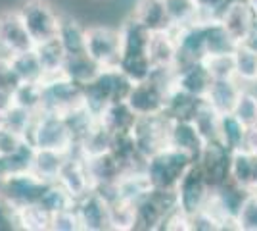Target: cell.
<instances>
[{"label": "cell", "mask_w": 257, "mask_h": 231, "mask_svg": "<svg viewBox=\"0 0 257 231\" xmlns=\"http://www.w3.org/2000/svg\"><path fill=\"white\" fill-rule=\"evenodd\" d=\"M98 120L107 131L115 135V133L133 131L139 116L128 106L127 100H117V102H111L106 110L98 116Z\"/></svg>", "instance_id": "23"}, {"label": "cell", "mask_w": 257, "mask_h": 231, "mask_svg": "<svg viewBox=\"0 0 257 231\" xmlns=\"http://www.w3.org/2000/svg\"><path fill=\"white\" fill-rule=\"evenodd\" d=\"M234 66L236 79L244 87L257 85V52L246 44H238L234 48Z\"/></svg>", "instance_id": "34"}, {"label": "cell", "mask_w": 257, "mask_h": 231, "mask_svg": "<svg viewBox=\"0 0 257 231\" xmlns=\"http://www.w3.org/2000/svg\"><path fill=\"white\" fill-rule=\"evenodd\" d=\"M46 185H48V181H44L41 176H37L33 170H25V172H18L6 179L4 187L0 191V197L16 210L20 206H25V204L39 202Z\"/></svg>", "instance_id": "11"}, {"label": "cell", "mask_w": 257, "mask_h": 231, "mask_svg": "<svg viewBox=\"0 0 257 231\" xmlns=\"http://www.w3.org/2000/svg\"><path fill=\"white\" fill-rule=\"evenodd\" d=\"M169 144L175 146L177 150L190 156L194 162L200 160V156L204 154L205 139L202 137L200 129L196 127L194 121H171V129H169Z\"/></svg>", "instance_id": "19"}, {"label": "cell", "mask_w": 257, "mask_h": 231, "mask_svg": "<svg viewBox=\"0 0 257 231\" xmlns=\"http://www.w3.org/2000/svg\"><path fill=\"white\" fill-rule=\"evenodd\" d=\"M33 48L35 41L25 29L18 8H6L0 12V54L12 58Z\"/></svg>", "instance_id": "12"}, {"label": "cell", "mask_w": 257, "mask_h": 231, "mask_svg": "<svg viewBox=\"0 0 257 231\" xmlns=\"http://www.w3.org/2000/svg\"><path fill=\"white\" fill-rule=\"evenodd\" d=\"M131 87H133V81L117 66L102 67L96 79H92L88 85L83 87L85 106L98 118L111 102L127 99Z\"/></svg>", "instance_id": "4"}, {"label": "cell", "mask_w": 257, "mask_h": 231, "mask_svg": "<svg viewBox=\"0 0 257 231\" xmlns=\"http://www.w3.org/2000/svg\"><path fill=\"white\" fill-rule=\"evenodd\" d=\"M12 102L31 114L43 112V83H20L12 93Z\"/></svg>", "instance_id": "37"}, {"label": "cell", "mask_w": 257, "mask_h": 231, "mask_svg": "<svg viewBox=\"0 0 257 231\" xmlns=\"http://www.w3.org/2000/svg\"><path fill=\"white\" fill-rule=\"evenodd\" d=\"M173 79H175V69L154 67L150 77L133 83L125 100L139 118L161 116L165 110L167 95L173 89Z\"/></svg>", "instance_id": "2"}, {"label": "cell", "mask_w": 257, "mask_h": 231, "mask_svg": "<svg viewBox=\"0 0 257 231\" xmlns=\"http://www.w3.org/2000/svg\"><path fill=\"white\" fill-rule=\"evenodd\" d=\"M236 231H257V191H249L234 218Z\"/></svg>", "instance_id": "42"}, {"label": "cell", "mask_w": 257, "mask_h": 231, "mask_svg": "<svg viewBox=\"0 0 257 231\" xmlns=\"http://www.w3.org/2000/svg\"><path fill=\"white\" fill-rule=\"evenodd\" d=\"M27 143V137L22 133H16L8 127H0V156L18 152L23 144Z\"/></svg>", "instance_id": "45"}, {"label": "cell", "mask_w": 257, "mask_h": 231, "mask_svg": "<svg viewBox=\"0 0 257 231\" xmlns=\"http://www.w3.org/2000/svg\"><path fill=\"white\" fill-rule=\"evenodd\" d=\"M10 229H18L16 227V220H14V208L0 197V231Z\"/></svg>", "instance_id": "48"}, {"label": "cell", "mask_w": 257, "mask_h": 231, "mask_svg": "<svg viewBox=\"0 0 257 231\" xmlns=\"http://www.w3.org/2000/svg\"><path fill=\"white\" fill-rule=\"evenodd\" d=\"M135 206H137L135 231H161L165 218L179 206L177 193L171 189L152 187Z\"/></svg>", "instance_id": "8"}, {"label": "cell", "mask_w": 257, "mask_h": 231, "mask_svg": "<svg viewBox=\"0 0 257 231\" xmlns=\"http://www.w3.org/2000/svg\"><path fill=\"white\" fill-rule=\"evenodd\" d=\"M169 129H171V121L163 114L139 118L135 123V129H133V137H135V143L139 146L140 154L144 158H150L152 154L160 152L161 148L171 146L169 144Z\"/></svg>", "instance_id": "13"}, {"label": "cell", "mask_w": 257, "mask_h": 231, "mask_svg": "<svg viewBox=\"0 0 257 231\" xmlns=\"http://www.w3.org/2000/svg\"><path fill=\"white\" fill-rule=\"evenodd\" d=\"M111 139H113V133L107 131L98 120L90 127V131L77 143V152L83 158H94L100 154H106L111 150Z\"/></svg>", "instance_id": "30"}, {"label": "cell", "mask_w": 257, "mask_h": 231, "mask_svg": "<svg viewBox=\"0 0 257 231\" xmlns=\"http://www.w3.org/2000/svg\"><path fill=\"white\" fill-rule=\"evenodd\" d=\"M171 29H182L196 22H204L196 0H163Z\"/></svg>", "instance_id": "31"}, {"label": "cell", "mask_w": 257, "mask_h": 231, "mask_svg": "<svg viewBox=\"0 0 257 231\" xmlns=\"http://www.w3.org/2000/svg\"><path fill=\"white\" fill-rule=\"evenodd\" d=\"M194 164L190 156L177 150L175 146H165L160 152L152 154L144 162V172L150 179V185L156 189H171L175 191L182 176Z\"/></svg>", "instance_id": "5"}, {"label": "cell", "mask_w": 257, "mask_h": 231, "mask_svg": "<svg viewBox=\"0 0 257 231\" xmlns=\"http://www.w3.org/2000/svg\"><path fill=\"white\" fill-rule=\"evenodd\" d=\"M56 181L75 198V202L94 189L86 160L77 152V148L71 154H67V158H65L64 166L60 170V176H58Z\"/></svg>", "instance_id": "15"}, {"label": "cell", "mask_w": 257, "mask_h": 231, "mask_svg": "<svg viewBox=\"0 0 257 231\" xmlns=\"http://www.w3.org/2000/svg\"><path fill=\"white\" fill-rule=\"evenodd\" d=\"M85 106L83 87L64 73L43 79V110L67 116L69 112Z\"/></svg>", "instance_id": "7"}, {"label": "cell", "mask_w": 257, "mask_h": 231, "mask_svg": "<svg viewBox=\"0 0 257 231\" xmlns=\"http://www.w3.org/2000/svg\"><path fill=\"white\" fill-rule=\"evenodd\" d=\"M211 191L213 189L209 187L204 172L200 170L198 162H194L188 168V172L182 176L177 189H175V193H177V204H179V208L184 214L192 216V214H196L198 210H202L209 202Z\"/></svg>", "instance_id": "10"}, {"label": "cell", "mask_w": 257, "mask_h": 231, "mask_svg": "<svg viewBox=\"0 0 257 231\" xmlns=\"http://www.w3.org/2000/svg\"><path fill=\"white\" fill-rule=\"evenodd\" d=\"M75 210L81 220L83 231H104L109 229V214H107V198L98 191H90L75 202Z\"/></svg>", "instance_id": "17"}, {"label": "cell", "mask_w": 257, "mask_h": 231, "mask_svg": "<svg viewBox=\"0 0 257 231\" xmlns=\"http://www.w3.org/2000/svg\"><path fill=\"white\" fill-rule=\"evenodd\" d=\"M50 231H83L81 229V220H79V214H77L75 206L62 210L58 214H52Z\"/></svg>", "instance_id": "44"}, {"label": "cell", "mask_w": 257, "mask_h": 231, "mask_svg": "<svg viewBox=\"0 0 257 231\" xmlns=\"http://www.w3.org/2000/svg\"><path fill=\"white\" fill-rule=\"evenodd\" d=\"M249 2V6H251V10L255 12V16H257V0H247Z\"/></svg>", "instance_id": "51"}, {"label": "cell", "mask_w": 257, "mask_h": 231, "mask_svg": "<svg viewBox=\"0 0 257 231\" xmlns=\"http://www.w3.org/2000/svg\"><path fill=\"white\" fill-rule=\"evenodd\" d=\"M148 56L154 67H167L175 69L179 62V46L175 29H161L152 31L150 44H148Z\"/></svg>", "instance_id": "20"}, {"label": "cell", "mask_w": 257, "mask_h": 231, "mask_svg": "<svg viewBox=\"0 0 257 231\" xmlns=\"http://www.w3.org/2000/svg\"><path fill=\"white\" fill-rule=\"evenodd\" d=\"M230 114H234L246 127L257 125V91H253V87L242 89V93L234 104V110Z\"/></svg>", "instance_id": "39"}, {"label": "cell", "mask_w": 257, "mask_h": 231, "mask_svg": "<svg viewBox=\"0 0 257 231\" xmlns=\"http://www.w3.org/2000/svg\"><path fill=\"white\" fill-rule=\"evenodd\" d=\"M58 41L67 56L86 52V27L73 18H62Z\"/></svg>", "instance_id": "29"}, {"label": "cell", "mask_w": 257, "mask_h": 231, "mask_svg": "<svg viewBox=\"0 0 257 231\" xmlns=\"http://www.w3.org/2000/svg\"><path fill=\"white\" fill-rule=\"evenodd\" d=\"M228 2L230 0H196L200 16H202L204 22H207V20H219L221 12L225 10Z\"/></svg>", "instance_id": "47"}, {"label": "cell", "mask_w": 257, "mask_h": 231, "mask_svg": "<svg viewBox=\"0 0 257 231\" xmlns=\"http://www.w3.org/2000/svg\"><path fill=\"white\" fill-rule=\"evenodd\" d=\"M131 16L139 23H142L148 31L171 29L163 0H137L135 10H133Z\"/></svg>", "instance_id": "24"}, {"label": "cell", "mask_w": 257, "mask_h": 231, "mask_svg": "<svg viewBox=\"0 0 257 231\" xmlns=\"http://www.w3.org/2000/svg\"><path fill=\"white\" fill-rule=\"evenodd\" d=\"M18 12L35 44L46 43L58 37L62 16L48 0H23L18 6Z\"/></svg>", "instance_id": "6"}, {"label": "cell", "mask_w": 257, "mask_h": 231, "mask_svg": "<svg viewBox=\"0 0 257 231\" xmlns=\"http://www.w3.org/2000/svg\"><path fill=\"white\" fill-rule=\"evenodd\" d=\"M86 54L100 67H115L121 54V29L111 25H88Z\"/></svg>", "instance_id": "9"}, {"label": "cell", "mask_w": 257, "mask_h": 231, "mask_svg": "<svg viewBox=\"0 0 257 231\" xmlns=\"http://www.w3.org/2000/svg\"><path fill=\"white\" fill-rule=\"evenodd\" d=\"M246 133V125L236 118L234 114H223L219 120V137L217 143L226 146L228 150H238L242 146V139Z\"/></svg>", "instance_id": "36"}, {"label": "cell", "mask_w": 257, "mask_h": 231, "mask_svg": "<svg viewBox=\"0 0 257 231\" xmlns=\"http://www.w3.org/2000/svg\"><path fill=\"white\" fill-rule=\"evenodd\" d=\"M20 83H22V81L16 75V71H14V67H12L10 58L0 54V93L12 95Z\"/></svg>", "instance_id": "46"}, {"label": "cell", "mask_w": 257, "mask_h": 231, "mask_svg": "<svg viewBox=\"0 0 257 231\" xmlns=\"http://www.w3.org/2000/svg\"><path fill=\"white\" fill-rule=\"evenodd\" d=\"M219 120H221V114H217L207 102H204L192 121L196 123V127L200 129L202 137L205 139V143H217V137H219Z\"/></svg>", "instance_id": "40"}, {"label": "cell", "mask_w": 257, "mask_h": 231, "mask_svg": "<svg viewBox=\"0 0 257 231\" xmlns=\"http://www.w3.org/2000/svg\"><path fill=\"white\" fill-rule=\"evenodd\" d=\"M244 85L238 79H213L211 87L205 95V102L213 108L217 114H230L234 110V104Z\"/></svg>", "instance_id": "21"}, {"label": "cell", "mask_w": 257, "mask_h": 231, "mask_svg": "<svg viewBox=\"0 0 257 231\" xmlns=\"http://www.w3.org/2000/svg\"><path fill=\"white\" fill-rule=\"evenodd\" d=\"M238 150H244V152H247V154L257 156V125L246 127L244 139H242V146H240Z\"/></svg>", "instance_id": "49"}, {"label": "cell", "mask_w": 257, "mask_h": 231, "mask_svg": "<svg viewBox=\"0 0 257 231\" xmlns=\"http://www.w3.org/2000/svg\"><path fill=\"white\" fill-rule=\"evenodd\" d=\"M39 204L44 210H48L50 214H58L62 210L73 208L75 206V198L71 197L58 181H50L44 189L43 197L39 198Z\"/></svg>", "instance_id": "38"}, {"label": "cell", "mask_w": 257, "mask_h": 231, "mask_svg": "<svg viewBox=\"0 0 257 231\" xmlns=\"http://www.w3.org/2000/svg\"><path fill=\"white\" fill-rule=\"evenodd\" d=\"M242 44H246V46H249L251 50H255V52H257V27L251 31V33H249V37H247Z\"/></svg>", "instance_id": "50"}, {"label": "cell", "mask_w": 257, "mask_h": 231, "mask_svg": "<svg viewBox=\"0 0 257 231\" xmlns=\"http://www.w3.org/2000/svg\"><path fill=\"white\" fill-rule=\"evenodd\" d=\"M100 71H102V67L98 66L96 62L86 54V52L67 56L64 69H62V73L65 77H69L71 81H75L77 85H81V87H85L92 79H96V75Z\"/></svg>", "instance_id": "27"}, {"label": "cell", "mask_w": 257, "mask_h": 231, "mask_svg": "<svg viewBox=\"0 0 257 231\" xmlns=\"http://www.w3.org/2000/svg\"><path fill=\"white\" fill-rule=\"evenodd\" d=\"M107 214H109V229L135 231V221H137L135 202L111 195L107 198Z\"/></svg>", "instance_id": "28"}, {"label": "cell", "mask_w": 257, "mask_h": 231, "mask_svg": "<svg viewBox=\"0 0 257 231\" xmlns=\"http://www.w3.org/2000/svg\"><path fill=\"white\" fill-rule=\"evenodd\" d=\"M202 62L209 69V73H211L213 79H236L234 52L207 56Z\"/></svg>", "instance_id": "41"}, {"label": "cell", "mask_w": 257, "mask_h": 231, "mask_svg": "<svg viewBox=\"0 0 257 231\" xmlns=\"http://www.w3.org/2000/svg\"><path fill=\"white\" fill-rule=\"evenodd\" d=\"M213 83V77L204 62H188L175 67V79L173 87L181 89L188 95H194L198 99H205L207 91Z\"/></svg>", "instance_id": "18"}, {"label": "cell", "mask_w": 257, "mask_h": 231, "mask_svg": "<svg viewBox=\"0 0 257 231\" xmlns=\"http://www.w3.org/2000/svg\"><path fill=\"white\" fill-rule=\"evenodd\" d=\"M225 221L209 204L190 216V231H223Z\"/></svg>", "instance_id": "43"}, {"label": "cell", "mask_w": 257, "mask_h": 231, "mask_svg": "<svg viewBox=\"0 0 257 231\" xmlns=\"http://www.w3.org/2000/svg\"><path fill=\"white\" fill-rule=\"evenodd\" d=\"M35 52L39 56V62L44 69V79L50 75H58L62 73L65 64V50L62 48V44L58 41V37L52 41H46V43L35 44Z\"/></svg>", "instance_id": "32"}, {"label": "cell", "mask_w": 257, "mask_h": 231, "mask_svg": "<svg viewBox=\"0 0 257 231\" xmlns=\"http://www.w3.org/2000/svg\"><path fill=\"white\" fill-rule=\"evenodd\" d=\"M205 100L173 87L165 100L163 116L169 121H192Z\"/></svg>", "instance_id": "22"}, {"label": "cell", "mask_w": 257, "mask_h": 231, "mask_svg": "<svg viewBox=\"0 0 257 231\" xmlns=\"http://www.w3.org/2000/svg\"><path fill=\"white\" fill-rule=\"evenodd\" d=\"M27 141L37 150L71 154L77 148L75 137H73L64 116L46 110L33 116L31 127L27 131Z\"/></svg>", "instance_id": "3"}, {"label": "cell", "mask_w": 257, "mask_h": 231, "mask_svg": "<svg viewBox=\"0 0 257 231\" xmlns=\"http://www.w3.org/2000/svg\"><path fill=\"white\" fill-rule=\"evenodd\" d=\"M10 62L16 75L22 83H43L44 69L39 62V56L35 52V48L18 56H12Z\"/></svg>", "instance_id": "33"}, {"label": "cell", "mask_w": 257, "mask_h": 231, "mask_svg": "<svg viewBox=\"0 0 257 231\" xmlns=\"http://www.w3.org/2000/svg\"><path fill=\"white\" fill-rule=\"evenodd\" d=\"M14 220L16 227L23 231H50L52 214L44 210L39 202L25 204L14 210Z\"/></svg>", "instance_id": "26"}, {"label": "cell", "mask_w": 257, "mask_h": 231, "mask_svg": "<svg viewBox=\"0 0 257 231\" xmlns=\"http://www.w3.org/2000/svg\"><path fill=\"white\" fill-rule=\"evenodd\" d=\"M219 22L236 44H242L257 27V16L247 0H230L221 12Z\"/></svg>", "instance_id": "14"}, {"label": "cell", "mask_w": 257, "mask_h": 231, "mask_svg": "<svg viewBox=\"0 0 257 231\" xmlns=\"http://www.w3.org/2000/svg\"><path fill=\"white\" fill-rule=\"evenodd\" d=\"M230 160L232 150H228L221 143H207L204 154L198 160V166L204 172L211 189L221 187L226 181H230Z\"/></svg>", "instance_id": "16"}, {"label": "cell", "mask_w": 257, "mask_h": 231, "mask_svg": "<svg viewBox=\"0 0 257 231\" xmlns=\"http://www.w3.org/2000/svg\"><path fill=\"white\" fill-rule=\"evenodd\" d=\"M65 158H67V154L54 152V150H37V148H35L31 170L37 176L43 177L44 181L50 183V181H56V179H58Z\"/></svg>", "instance_id": "35"}, {"label": "cell", "mask_w": 257, "mask_h": 231, "mask_svg": "<svg viewBox=\"0 0 257 231\" xmlns=\"http://www.w3.org/2000/svg\"><path fill=\"white\" fill-rule=\"evenodd\" d=\"M119 29H121V54H119L117 67L133 83L150 77L154 69L150 56H148L152 31H148L133 16H128L119 25Z\"/></svg>", "instance_id": "1"}, {"label": "cell", "mask_w": 257, "mask_h": 231, "mask_svg": "<svg viewBox=\"0 0 257 231\" xmlns=\"http://www.w3.org/2000/svg\"><path fill=\"white\" fill-rule=\"evenodd\" d=\"M230 181L247 191L257 189V156L234 150L230 160Z\"/></svg>", "instance_id": "25"}]
</instances>
